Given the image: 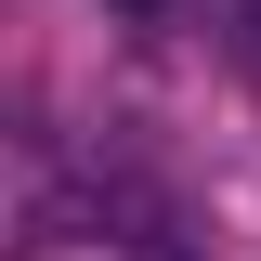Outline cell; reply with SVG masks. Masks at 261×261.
<instances>
[{
  "instance_id": "obj_1",
  "label": "cell",
  "mask_w": 261,
  "mask_h": 261,
  "mask_svg": "<svg viewBox=\"0 0 261 261\" xmlns=\"http://www.w3.org/2000/svg\"><path fill=\"white\" fill-rule=\"evenodd\" d=\"M118 13H144V27H170V13H183V0H118Z\"/></svg>"
},
{
  "instance_id": "obj_2",
  "label": "cell",
  "mask_w": 261,
  "mask_h": 261,
  "mask_svg": "<svg viewBox=\"0 0 261 261\" xmlns=\"http://www.w3.org/2000/svg\"><path fill=\"white\" fill-rule=\"evenodd\" d=\"M235 27H248V53H261V0H235Z\"/></svg>"
}]
</instances>
